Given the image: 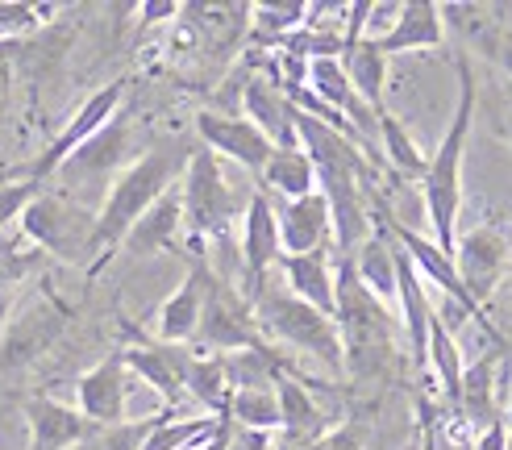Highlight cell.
Returning a JSON list of instances; mask_svg holds the SVG:
<instances>
[{
    "label": "cell",
    "instance_id": "6da1fadb",
    "mask_svg": "<svg viewBox=\"0 0 512 450\" xmlns=\"http://www.w3.org/2000/svg\"><path fill=\"white\" fill-rule=\"evenodd\" d=\"M192 150L184 138H167L159 146H150L146 155H138L134 163H125V171H117V180L109 184L105 192V205L96 209V230H92V267L88 275H96L100 267H105L125 234L134 230V221L155 205V200L163 192H171L179 184V175H184L188 159H192Z\"/></svg>",
    "mask_w": 512,
    "mask_h": 450
},
{
    "label": "cell",
    "instance_id": "7a4b0ae2",
    "mask_svg": "<svg viewBox=\"0 0 512 450\" xmlns=\"http://www.w3.org/2000/svg\"><path fill=\"white\" fill-rule=\"evenodd\" d=\"M458 75V100L450 125L433 150V159H425L421 171V200H425V217H429V238L438 242L446 255L454 250L458 238V213H463V159H467V142H471V125H475V105H479V80L467 55L454 59Z\"/></svg>",
    "mask_w": 512,
    "mask_h": 450
},
{
    "label": "cell",
    "instance_id": "3957f363",
    "mask_svg": "<svg viewBox=\"0 0 512 450\" xmlns=\"http://www.w3.org/2000/svg\"><path fill=\"white\" fill-rule=\"evenodd\" d=\"M334 321H338L342 350H346V371L371 375L388 359L392 313L358 284L350 255H338V263H334Z\"/></svg>",
    "mask_w": 512,
    "mask_h": 450
},
{
    "label": "cell",
    "instance_id": "277c9868",
    "mask_svg": "<svg viewBox=\"0 0 512 450\" xmlns=\"http://www.w3.org/2000/svg\"><path fill=\"white\" fill-rule=\"evenodd\" d=\"M254 305V317H259V330L279 338L284 346L292 350H304V355L321 359L325 367L334 371H346V350H342V334H338V321L317 313L313 305H304V300H296L284 280L279 284H263L259 292L250 296Z\"/></svg>",
    "mask_w": 512,
    "mask_h": 450
},
{
    "label": "cell",
    "instance_id": "5b68a950",
    "mask_svg": "<svg viewBox=\"0 0 512 450\" xmlns=\"http://www.w3.org/2000/svg\"><path fill=\"white\" fill-rule=\"evenodd\" d=\"M179 205H184V230L192 242L225 238L229 221L238 217V196L209 146H196L184 175H179Z\"/></svg>",
    "mask_w": 512,
    "mask_h": 450
},
{
    "label": "cell",
    "instance_id": "8992f818",
    "mask_svg": "<svg viewBox=\"0 0 512 450\" xmlns=\"http://www.w3.org/2000/svg\"><path fill=\"white\" fill-rule=\"evenodd\" d=\"M21 234L34 246H42L46 255H55L63 263H84L92 267V230H96V213L75 205V200L59 192H38L30 205L21 209Z\"/></svg>",
    "mask_w": 512,
    "mask_h": 450
},
{
    "label": "cell",
    "instance_id": "52a82bcc",
    "mask_svg": "<svg viewBox=\"0 0 512 450\" xmlns=\"http://www.w3.org/2000/svg\"><path fill=\"white\" fill-rule=\"evenodd\" d=\"M196 346H204L209 355H238V350L267 346L254 305L242 296V288L225 284L221 275L209 271V288H204V313H200V330Z\"/></svg>",
    "mask_w": 512,
    "mask_h": 450
},
{
    "label": "cell",
    "instance_id": "ba28073f",
    "mask_svg": "<svg viewBox=\"0 0 512 450\" xmlns=\"http://www.w3.org/2000/svg\"><path fill=\"white\" fill-rule=\"evenodd\" d=\"M450 259H454V271H458V280H463V288L471 292V300L479 309H488L512 271V242L504 230L483 221L475 230H463L454 238Z\"/></svg>",
    "mask_w": 512,
    "mask_h": 450
},
{
    "label": "cell",
    "instance_id": "9c48e42d",
    "mask_svg": "<svg viewBox=\"0 0 512 450\" xmlns=\"http://www.w3.org/2000/svg\"><path fill=\"white\" fill-rule=\"evenodd\" d=\"M121 100H125V80H113V84H105V88H96V92L84 100V105L67 117L63 130L50 138V146H42V155H38L30 167H25L21 180H34V184L46 188L50 175H59V167L75 155V150H80L84 142H92V138L121 113Z\"/></svg>",
    "mask_w": 512,
    "mask_h": 450
},
{
    "label": "cell",
    "instance_id": "30bf717a",
    "mask_svg": "<svg viewBox=\"0 0 512 450\" xmlns=\"http://www.w3.org/2000/svg\"><path fill=\"white\" fill-rule=\"evenodd\" d=\"M196 138H200V146H209L217 159L238 163L250 175H263L267 159L275 155V142L242 113H217V109L196 113Z\"/></svg>",
    "mask_w": 512,
    "mask_h": 450
},
{
    "label": "cell",
    "instance_id": "8fae6325",
    "mask_svg": "<svg viewBox=\"0 0 512 450\" xmlns=\"http://www.w3.org/2000/svg\"><path fill=\"white\" fill-rule=\"evenodd\" d=\"M279 259H284V246H279L275 205L263 188H254L242 209V275H246L242 296L246 300L267 284V275H271V267H279Z\"/></svg>",
    "mask_w": 512,
    "mask_h": 450
},
{
    "label": "cell",
    "instance_id": "7c38bea8",
    "mask_svg": "<svg viewBox=\"0 0 512 450\" xmlns=\"http://www.w3.org/2000/svg\"><path fill=\"white\" fill-rule=\"evenodd\" d=\"M125 405H130V367H125L121 350H113V355H105L75 380V409L96 430H113V425L125 421Z\"/></svg>",
    "mask_w": 512,
    "mask_h": 450
},
{
    "label": "cell",
    "instance_id": "4fadbf2b",
    "mask_svg": "<svg viewBox=\"0 0 512 450\" xmlns=\"http://www.w3.org/2000/svg\"><path fill=\"white\" fill-rule=\"evenodd\" d=\"M121 359H125V367H130V375L146 380V388H155L163 396V405L179 413V405L188 400V388H184V371H188V359H192L188 346H167L159 338L134 334V346H125Z\"/></svg>",
    "mask_w": 512,
    "mask_h": 450
},
{
    "label": "cell",
    "instance_id": "5bb4252c",
    "mask_svg": "<svg viewBox=\"0 0 512 450\" xmlns=\"http://www.w3.org/2000/svg\"><path fill=\"white\" fill-rule=\"evenodd\" d=\"M67 330V305H59L55 296L42 300V305L25 309L13 325L9 334L0 338V371H21L30 367L34 359H42L50 346H55Z\"/></svg>",
    "mask_w": 512,
    "mask_h": 450
},
{
    "label": "cell",
    "instance_id": "9a60e30c",
    "mask_svg": "<svg viewBox=\"0 0 512 450\" xmlns=\"http://www.w3.org/2000/svg\"><path fill=\"white\" fill-rule=\"evenodd\" d=\"M21 413H25V425H30V450H75L80 442L96 438V425L80 409H71L46 392L25 396Z\"/></svg>",
    "mask_w": 512,
    "mask_h": 450
},
{
    "label": "cell",
    "instance_id": "2e32d148",
    "mask_svg": "<svg viewBox=\"0 0 512 450\" xmlns=\"http://www.w3.org/2000/svg\"><path fill=\"white\" fill-rule=\"evenodd\" d=\"M271 205L284 255H313V250L334 246V217H329L321 192H309L300 200H271Z\"/></svg>",
    "mask_w": 512,
    "mask_h": 450
},
{
    "label": "cell",
    "instance_id": "e0dca14e",
    "mask_svg": "<svg viewBox=\"0 0 512 450\" xmlns=\"http://www.w3.org/2000/svg\"><path fill=\"white\" fill-rule=\"evenodd\" d=\"M271 384H275V400H279V430H284V446H304V442H313L329 430V417L325 409L317 405V396L309 388V380L296 371H288V363H279L275 375H271Z\"/></svg>",
    "mask_w": 512,
    "mask_h": 450
},
{
    "label": "cell",
    "instance_id": "ac0fdd59",
    "mask_svg": "<svg viewBox=\"0 0 512 450\" xmlns=\"http://www.w3.org/2000/svg\"><path fill=\"white\" fill-rule=\"evenodd\" d=\"M438 9H442L446 34H458V42H463L467 50H475L479 59H488L496 67L500 42L512 30V5H458V0H446V5H438Z\"/></svg>",
    "mask_w": 512,
    "mask_h": 450
},
{
    "label": "cell",
    "instance_id": "d6986e66",
    "mask_svg": "<svg viewBox=\"0 0 512 450\" xmlns=\"http://www.w3.org/2000/svg\"><path fill=\"white\" fill-rule=\"evenodd\" d=\"M204 288H209V267L204 263H188V275L163 305H159V321H155V338L167 346H188L196 342L200 330V313H204Z\"/></svg>",
    "mask_w": 512,
    "mask_h": 450
},
{
    "label": "cell",
    "instance_id": "ffe728a7",
    "mask_svg": "<svg viewBox=\"0 0 512 450\" xmlns=\"http://www.w3.org/2000/svg\"><path fill=\"white\" fill-rule=\"evenodd\" d=\"M396 313L408 334V350H413V363L421 371H429V321H433V300H429V284L413 271V263L404 259V250L396 246Z\"/></svg>",
    "mask_w": 512,
    "mask_h": 450
},
{
    "label": "cell",
    "instance_id": "44dd1931",
    "mask_svg": "<svg viewBox=\"0 0 512 450\" xmlns=\"http://www.w3.org/2000/svg\"><path fill=\"white\" fill-rule=\"evenodd\" d=\"M242 117L254 121L275 146H300L296 142V105L271 75H250L242 88Z\"/></svg>",
    "mask_w": 512,
    "mask_h": 450
},
{
    "label": "cell",
    "instance_id": "7402d4cb",
    "mask_svg": "<svg viewBox=\"0 0 512 450\" xmlns=\"http://www.w3.org/2000/svg\"><path fill=\"white\" fill-rule=\"evenodd\" d=\"M383 55H408V50H438L446 42V25L442 9L433 0H400L396 25L383 38H371Z\"/></svg>",
    "mask_w": 512,
    "mask_h": 450
},
{
    "label": "cell",
    "instance_id": "603a6c76",
    "mask_svg": "<svg viewBox=\"0 0 512 450\" xmlns=\"http://www.w3.org/2000/svg\"><path fill=\"white\" fill-rule=\"evenodd\" d=\"M504 363V346L483 350L475 363L463 367V392H458V409L475 430H488V425H500V396H496V371Z\"/></svg>",
    "mask_w": 512,
    "mask_h": 450
},
{
    "label": "cell",
    "instance_id": "cb8c5ba5",
    "mask_svg": "<svg viewBox=\"0 0 512 450\" xmlns=\"http://www.w3.org/2000/svg\"><path fill=\"white\" fill-rule=\"evenodd\" d=\"M179 230H184V205H179V184H175L134 221V230L125 234L121 246L130 250L134 259H146V255H159V250H175Z\"/></svg>",
    "mask_w": 512,
    "mask_h": 450
},
{
    "label": "cell",
    "instance_id": "d4e9b609",
    "mask_svg": "<svg viewBox=\"0 0 512 450\" xmlns=\"http://www.w3.org/2000/svg\"><path fill=\"white\" fill-rule=\"evenodd\" d=\"M350 263H354V275L383 309H396V242L388 234H371L363 238L354 250H350Z\"/></svg>",
    "mask_w": 512,
    "mask_h": 450
},
{
    "label": "cell",
    "instance_id": "484cf974",
    "mask_svg": "<svg viewBox=\"0 0 512 450\" xmlns=\"http://www.w3.org/2000/svg\"><path fill=\"white\" fill-rule=\"evenodd\" d=\"M279 267H284V288L296 300L313 305L325 317H334V267H329L325 250H313V255H284Z\"/></svg>",
    "mask_w": 512,
    "mask_h": 450
},
{
    "label": "cell",
    "instance_id": "4316f807",
    "mask_svg": "<svg viewBox=\"0 0 512 450\" xmlns=\"http://www.w3.org/2000/svg\"><path fill=\"white\" fill-rule=\"evenodd\" d=\"M125 155H130V125H125V113H117L105 130L75 150L59 171L63 175H117V171H125Z\"/></svg>",
    "mask_w": 512,
    "mask_h": 450
},
{
    "label": "cell",
    "instance_id": "83f0119b",
    "mask_svg": "<svg viewBox=\"0 0 512 450\" xmlns=\"http://www.w3.org/2000/svg\"><path fill=\"white\" fill-rule=\"evenodd\" d=\"M342 67L354 84V96L363 100V109L371 117L388 113V105H383V92H388V55L371 38H358L354 46L342 50Z\"/></svg>",
    "mask_w": 512,
    "mask_h": 450
},
{
    "label": "cell",
    "instance_id": "f1b7e54d",
    "mask_svg": "<svg viewBox=\"0 0 512 450\" xmlns=\"http://www.w3.org/2000/svg\"><path fill=\"white\" fill-rule=\"evenodd\" d=\"M259 180H263V192L267 196L300 200V196L317 192V167H313V159L304 155L300 146H275V155L267 159Z\"/></svg>",
    "mask_w": 512,
    "mask_h": 450
},
{
    "label": "cell",
    "instance_id": "f546056e",
    "mask_svg": "<svg viewBox=\"0 0 512 450\" xmlns=\"http://www.w3.org/2000/svg\"><path fill=\"white\" fill-rule=\"evenodd\" d=\"M429 371L438 375L442 384V396H446V409H458V392H463V346H458L454 330L446 325V317L433 309V321H429Z\"/></svg>",
    "mask_w": 512,
    "mask_h": 450
},
{
    "label": "cell",
    "instance_id": "4dcf8cb0",
    "mask_svg": "<svg viewBox=\"0 0 512 450\" xmlns=\"http://www.w3.org/2000/svg\"><path fill=\"white\" fill-rule=\"evenodd\" d=\"M184 388L196 405H204L213 417L225 413L229 405V380H225V359L221 355H196L188 359V371H184Z\"/></svg>",
    "mask_w": 512,
    "mask_h": 450
},
{
    "label": "cell",
    "instance_id": "1f68e13d",
    "mask_svg": "<svg viewBox=\"0 0 512 450\" xmlns=\"http://www.w3.org/2000/svg\"><path fill=\"white\" fill-rule=\"evenodd\" d=\"M225 413H229V421H234V425H246V430L275 434V430H279V400H275V384H267V388H234V392H229Z\"/></svg>",
    "mask_w": 512,
    "mask_h": 450
},
{
    "label": "cell",
    "instance_id": "d6a6232c",
    "mask_svg": "<svg viewBox=\"0 0 512 450\" xmlns=\"http://www.w3.org/2000/svg\"><path fill=\"white\" fill-rule=\"evenodd\" d=\"M375 130H379V142H383V155H388V163H392L396 171H408V175H417V180H421L425 155L417 150V142L408 138V130L400 125V117L379 113V117H375Z\"/></svg>",
    "mask_w": 512,
    "mask_h": 450
},
{
    "label": "cell",
    "instance_id": "836d02e7",
    "mask_svg": "<svg viewBox=\"0 0 512 450\" xmlns=\"http://www.w3.org/2000/svg\"><path fill=\"white\" fill-rule=\"evenodd\" d=\"M59 9L55 5H30V0H0V42H25L50 25Z\"/></svg>",
    "mask_w": 512,
    "mask_h": 450
},
{
    "label": "cell",
    "instance_id": "e575fe53",
    "mask_svg": "<svg viewBox=\"0 0 512 450\" xmlns=\"http://www.w3.org/2000/svg\"><path fill=\"white\" fill-rule=\"evenodd\" d=\"M304 17H309V5H304V0H284V5H250V25L263 38H292L296 30H304Z\"/></svg>",
    "mask_w": 512,
    "mask_h": 450
},
{
    "label": "cell",
    "instance_id": "d590c367",
    "mask_svg": "<svg viewBox=\"0 0 512 450\" xmlns=\"http://www.w3.org/2000/svg\"><path fill=\"white\" fill-rule=\"evenodd\" d=\"M175 409H163V413H155V417H142V421H121V425H113V430H96V438H92V450H142L146 446V438L159 430V425L171 417Z\"/></svg>",
    "mask_w": 512,
    "mask_h": 450
},
{
    "label": "cell",
    "instance_id": "8d00e7d4",
    "mask_svg": "<svg viewBox=\"0 0 512 450\" xmlns=\"http://www.w3.org/2000/svg\"><path fill=\"white\" fill-rule=\"evenodd\" d=\"M42 192V184L34 180H13V184H0V230H5L9 221L21 217V209L30 205V200Z\"/></svg>",
    "mask_w": 512,
    "mask_h": 450
},
{
    "label": "cell",
    "instance_id": "74e56055",
    "mask_svg": "<svg viewBox=\"0 0 512 450\" xmlns=\"http://www.w3.org/2000/svg\"><path fill=\"white\" fill-rule=\"evenodd\" d=\"M288 450H363V434H358L354 421H342L334 430H325L321 438L304 442V446H288Z\"/></svg>",
    "mask_w": 512,
    "mask_h": 450
},
{
    "label": "cell",
    "instance_id": "f35d334b",
    "mask_svg": "<svg viewBox=\"0 0 512 450\" xmlns=\"http://www.w3.org/2000/svg\"><path fill=\"white\" fill-rule=\"evenodd\" d=\"M275 434L246 430V425H229V450H275Z\"/></svg>",
    "mask_w": 512,
    "mask_h": 450
},
{
    "label": "cell",
    "instance_id": "ab89813d",
    "mask_svg": "<svg viewBox=\"0 0 512 450\" xmlns=\"http://www.w3.org/2000/svg\"><path fill=\"white\" fill-rule=\"evenodd\" d=\"M13 80H17V50H13V42H0V105L9 100Z\"/></svg>",
    "mask_w": 512,
    "mask_h": 450
},
{
    "label": "cell",
    "instance_id": "60d3db41",
    "mask_svg": "<svg viewBox=\"0 0 512 450\" xmlns=\"http://www.w3.org/2000/svg\"><path fill=\"white\" fill-rule=\"evenodd\" d=\"M179 9H184V5H175V0H150V5H142L138 25H142V30H150V25H159V21L179 17Z\"/></svg>",
    "mask_w": 512,
    "mask_h": 450
},
{
    "label": "cell",
    "instance_id": "b9f144b4",
    "mask_svg": "<svg viewBox=\"0 0 512 450\" xmlns=\"http://www.w3.org/2000/svg\"><path fill=\"white\" fill-rule=\"evenodd\" d=\"M229 425H234V421H229V413H217V430L204 438L196 450H229Z\"/></svg>",
    "mask_w": 512,
    "mask_h": 450
},
{
    "label": "cell",
    "instance_id": "7bdbcfd3",
    "mask_svg": "<svg viewBox=\"0 0 512 450\" xmlns=\"http://www.w3.org/2000/svg\"><path fill=\"white\" fill-rule=\"evenodd\" d=\"M471 450H504V425H488V430L475 438Z\"/></svg>",
    "mask_w": 512,
    "mask_h": 450
},
{
    "label": "cell",
    "instance_id": "ee69618b",
    "mask_svg": "<svg viewBox=\"0 0 512 450\" xmlns=\"http://www.w3.org/2000/svg\"><path fill=\"white\" fill-rule=\"evenodd\" d=\"M496 67H500V75L512 84V30L504 34V42H500V55H496Z\"/></svg>",
    "mask_w": 512,
    "mask_h": 450
},
{
    "label": "cell",
    "instance_id": "f6af8a7d",
    "mask_svg": "<svg viewBox=\"0 0 512 450\" xmlns=\"http://www.w3.org/2000/svg\"><path fill=\"white\" fill-rule=\"evenodd\" d=\"M504 138H508V146H512V84L504 80Z\"/></svg>",
    "mask_w": 512,
    "mask_h": 450
},
{
    "label": "cell",
    "instance_id": "bcb514c9",
    "mask_svg": "<svg viewBox=\"0 0 512 450\" xmlns=\"http://www.w3.org/2000/svg\"><path fill=\"white\" fill-rule=\"evenodd\" d=\"M500 417L512 425V371H508V392H504V405H500Z\"/></svg>",
    "mask_w": 512,
    "mask_h": 450
},
{
    "label": "cell",
    "instance_id": "7dc6e473",
    "mask_svg": "<svg viewBox=\"0 0 512 450\" xmlns=\"http://www.w3.org/2000/svg\"><path fill=\"white\" fill-rule=\"evenodd\" d=\"M404 450H421V434H413V438H408V442H404Z\"/></svg>",
    "mask_w": 512,
    "mask_h": 450
},
{
    "label": "cell",
    "instance_id": "c3c4849f",
    "mask_svg": "<svg viewBox=\"0 0 512 450\" xmlns=\"http://www.w3.org/2000/svg\"><path fill=\"white\" fill-rule=\"evenodd\" d=\"M504 450H512V430H508V434H504Z\"/></svg>",
    "mask_w": 512,
    "mask_h": 450
},
{
    "label": "cell",
    "instance_id": "681fc988",
    "mask_svg": "<svg viewBox=\"0 0 512 450\" xmlns=\"http://www.w3.org/2000/svg\"><path fill=\"white\" fill-rule=\"evenodd\" d=\"M508 296H512V275H508Z\"/></svg>",
    "mask_w": 512,
    "mask_h": 450
},
{
    "label": "cell",
    "instance_id": "f907efd6",
    "mask_svg": "<svg viewBox=\"0 0 512 450\" xmlns=\"http://www.w3.org/2000/svg\"><path fill=\"white\" fill-rule=\"evenodd\" d=\"M275 450H288V446H284V442H279V446H275Z\"/></svg>",
    "mask_w": 512,
    "mask_h": 450
}]
</instances>
